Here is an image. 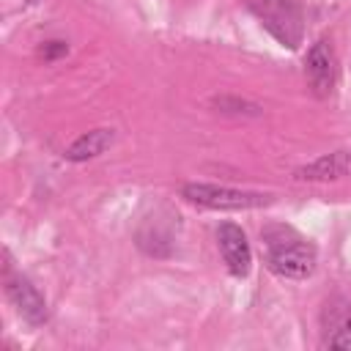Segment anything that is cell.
Listing matches in <instances>:
<instances>
[{
	"mask_svg": "<svg viewBox=\"0 0 351 351\" xmlns=\"http://www.w3.org/2000/svg\"><path fill=\"white\" fill-rule=\"evenodd\" d=\"M181 197L214 211H244V208H261L271 203V195L266 192H247V189L217 186V184H184Z\"/></svg>",
	"mask_w": 351,
	"mask_h": 351,
	"instance_id": "3",
	"label": "cell"
},
{
	"mask_svg": "<svg viewBox=\"0 0 351 351\" xmlns=\"http://www.w3.org/2000/svg\"><path fill=\"white\" fill-rule=\"evenodd\" d=\"M329 348H343L351 351V310L340 318V324L335 326V335L329 337Z\"/></svg>",
	"mask_w": 351,
	"mask_h": 351,
	"instance_id": "9",
	"label": "cell"
},
{
	"mask_svg": "<svg viewBox=\"0 0 351 351\" xmlns=\"http://www.w3.org/2000/svg\"><path fill=\"white\" fill-rule=\"evenodd\" d=\"M263 247H266V266L288 280H304L315 271L318 252L315 247L299 236L288 225H269L261 233Z\"/></svg>",
	"mask_w": 351,
	"mask_h": 351,
	"instance_id": "1",
	"label": "cell"
},
{
	"mask_svg": "<svg viewBox=\"0 0 351 351\" xmlns=\"http://www.w3.org/2000/svg\"><path fill=\"white\" fill-rule=\"evenodd\" d=\"M351 173V151H332L293 170L296 181H337Z\"/></svg>",
	"mask_w": 351,
	"mask_h": 351,
	"instance_id": "7",
	"label": "cell"
},
{
	"mask_svg": "<svg viewBox=\"0 0 351 351\" xmlns=\"http://www.w3.org/2000/svg\"><path fill=\"white\" fill-rule=\"evenodd\" d=\"M217 247H219V255L228 266V271L233 277H247L250 269H252V250H250V241H247V233L233 225V222H222L217 228Z\"/></svg>",
	"mask_w": 351,
	"mask_h": 351,
	"instance_id": "6",
	"label": "cell"
},
{
	"mask_svg": "<svg viewBox=\"0 0 351 351\" xmlns=\"http://www.w3.org/2000/svg\"><path fill=\"white\" fill-rule=\"evenodd\" d=\"M5 296L30 326H41L47 321V299L27 277L14 274L11 269L5 271Z\"/></svg>",
	"mask_w": 351,
	"mask_h": 351,
	"instance_id": "5",
	"label": "cell"
},
{
	"mask_svg": "<svg viewBox=\"0 0 351 351\" xmlns=\"http://www.w3.org/2000/svg\"><path fill=\"white\" fill-rule=\"evenodd\" d=\"M304 74H307V82H310V88H313V93L318 99H326L335 90V82H337V58H335V49H332V44L326 38H318L307 49Z\"/></svg>",
	"mask_w": 351,
	"mask_h": 351,
	"instance_id": "4",
	"label": "cell"
},
{
	"mask_svg": "<svg viewBox=\"0 0 351 351\" xmlns=\"http://www.w3.org/2000/svg\"><path fill=\"white\" fill-rule=\"evenodd\" d=\"M255 19L288 49H296L304 38V11L299 0H247Z\"/></svg>",
	"mask_w": 351,
	"mask_h": 351,
	"instance_id": "2",
	"label": "cell"
},
{
	"mask_svg": "<svg viewBox=\"0 0 351 351\" xmlns=\"http://www.w3.org/2000/svg\"><path fill=\"white\" fill-rule=\"evenodd\" d=\"M214 104L222 110V112H233V115H239V112H258L261 107L258 104H250V101H239V99H228V96H222V99H214Z\"/></svg>",
	"mask_w": 351,
	"mask_h": 351,
	"instance_id": "10",
	"label": "cell"
},
{
	"mask_svg": "<svg viewBox=\"0 0 351 351\" xmlns=\"http://www.w3.org/2000/svg\"><path fill=\"white\" fill-rule=\"evenodd\" d=\"M69 52V44L66 41H47L41 47V58L44 60H55V58H63Z\"/></svg>",
	"mask_w": 351,
	"mask_h": 351,
	"instance_id": "11",
	"label": "cell"
},
{
	"mask_svg": "<svg viewBox=\"0 0 351 351\" xmlns=\"http://www.w3.org/2000/svg\"><path fill=\"white\" fill-rule=\"evenodd\" d=\"M112 143H115V129H107V126L90 129V132H85L82 137H77V140L66 148L63 156H66L69 162H88V159H96L99 154H104Z\"/></svg>",
	"mask_w": 351,
	"mask_h": 351,
	"instance_id": "8",
	"label": "cell"
}]
</instances>
